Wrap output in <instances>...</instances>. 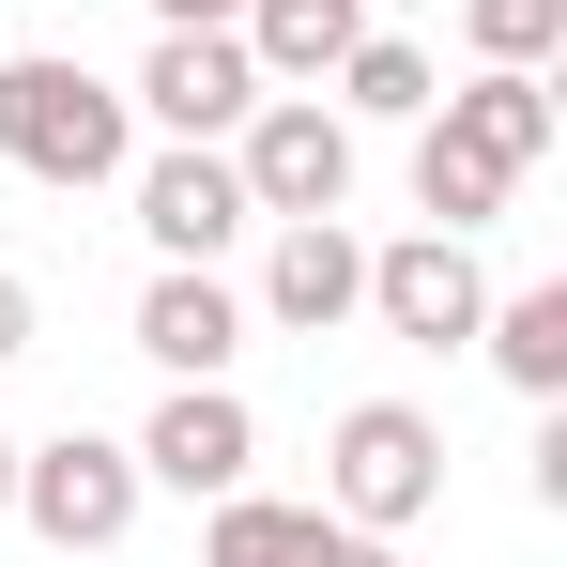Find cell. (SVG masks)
<instances>
[{"label":"cell","instance_id":"5bb4252c","mask_svg":"<svg viewBox=\"0 0 567 567\" xmlns=\"http://www.w3.org/2000/svg\"><path fill=\"white\" fill-rule=\"evenodd\" d=\"M430 47H399V31H353V62H338V123H430Z\"/></svg>","mask_w":567,"mask_h":567},{"label":"cell","instance_id":"7c38bea8","mask_svg":"<svg viewBox=\"0 0 567 567\" xmlns=\"http://www.w3.org/2000/svg\"><path fill=\"white\" fill-rule=\"evenodd\" d=\"M230 31H246V62H261V93H322V78L353 62V31H369V0H246Z\"/></svg>","mask_w":567,"mask_h":567},{"label":"cell","instance_id":"e0dca14e","mask_svg":"<svg viewBox=\"0 0 567 567\" xmlns=\"http://www.w3.org/2000/svg\"><path fill=\"white\" fill-rule=\"evenodd\" d=\"M461 47H475V62H553L567 0H461Z\"/></svg>","mask_w":567,"mask_h":567},{"label":"cell","instance_id":"9c48e42d","mask_svg":"<svg viewBox=\"0 0 567 567\" xmlns=\"http://www.w3.org/2000/svg\"><path fill=\"white\" fill-rule=\"evenodd\" d=\"M369 307V246L338 230V215H277V261H261V322H291V338H338Z\"/></svg>","mask_w":567,"mask_h":567},{"label":"cell","instance_id":"ffe728a7","mask_svg":"<svg viewBox=\"0 0 567 567\" xmlns=\"http://www.w3.org/2000/svg\"><path fill=\"white\" fill-rule=\"evenodd\" d=\"M0 353H31V277H0Z\"/></svg>","mask_w":567,"mask_h":567},{"label":"cell","instance_id":"ac0fdd59","mask_svg":"<svg viewBox=\"0 0 567 567\" xmlns=\"http://www.w3.org/2000/svg\"><path fill=\"white\" fill-rule=\"evenodd\" d=\"M277 567H399V553H383L369 522H338V506H307V522H291V553H277Z\"/></svg>","mask_w":567,"mask_h":567},{"label":"cell","instance_id":"277c9868","mask_svg":"<svg viewBox=\"0 0 567 567\" xmlns=\"http://www.w3.org/2000/svg\"><path fill=\"white\" fill-rule=\"evenodd\" d=\"M230 169H246V215H338L353 199V123L322 93H261L230 123Z\"/></svg>","mask_w":567,"mask_h":567},{"label":"cell","instance_id":"8fae6325","mask_svg":"<svg viewBox=\"0 0 567 567\" xmlns=\"http://www.w3.org/2000/svg\"><path fill=\"white\" fill-rule=\"evenodd\" d=\"M138 353L169 383H230V353H246V307L215 291V261H169V277L138 291Z\"/></svg>","mask_w":567,"mask_h":567},{"label":"cell","instance_id":"d6986e66","mask_svg":"<svg viewBox=\"0 0 567 567\" xmlns=\"http://www.w3.org/2000/svg\"><path fill=\"white\" fill-rule=\"evenodd\" d=\"M246 0H154V31H230Z\"/></svg>","mask_w":567,"mask_h":567},{"label":"cell","instance_id":"ba28073f","mask_svg":"<svg viewBox=\"0 0 567 567\" xmlns=\"http://www.w3.org/2000/svg\"><path fill=\"white\" fill-rule=\"evenodd\" d=\"M138 230H154V261H215V246L246 230V169H230V138H169V154L138 169Z\"/></svg>","mask_w":567,"mask_h":567},{"label":"cell","instance_id":"52a82bcc","mask_svg":"<svg viewBox=\"0 0 567 567\" xmlns=\"http://www.w3.org/2000/svg\"><path fill=\"white\" fill-rule=\"evenodd\" d=\"M246 461H261V414L230 399V383H169L154 399V430H138V475H169V491H246Z\"/></svg>","mask_w":567,"mask_h":567},{"label":"cell","instance_id":"5b68a950","mask_svg":"<svg viewBox=\"0 0 567 567\" xmlns=\"http://www.w3.org/2000/svg\"><path fill=\"white\" fill-rule=\"evenodd\" d=\"M475 307H491V277H475L461 230H399V246H369V322L383 338H414V353H461Z\"/></svg>","mask_w":567,"mask_h":567},{"label":"cell","instance_id":"30bf717a","mask_svg":"<svg viewBox=\"0 0 567 567\" xmlns=\"http://www.w3.org/2000/svg\"><path fill=\"white\" fill-rule=\"evenodd\" d=\"M430 123H445V138H475L506 185H522V169L567 138V107H553V78H537V62H475L461 93H430Z\"/></svg>","mask_w":567,"mask_h":567},{"label":"cell","instance_id":"4fadbf2b","mask_svg":"<svg viewBox=\"0 0 567 567\" xmlns=\"http://www.w3.org/2000/svg\"><path fill=\"white\" fill-rule=\"evenodd\" d=\"M475 338H491V369L522 383V399H567V277L491 291V307H475Z\"/></svg>","mask_w":567,"mask_h":567},{"label":"cell","instance_id":"9a60e30c","mask_svg":"<svg viewBox=\"0 0 567 567\" xmlns=\"http://www.w3.org/2000/svg\"><path fill=\"white\" fill-rule=\"evenodd\" d=\"M414 215H430V230H491V215H506V169H491L475 138H445V123H414Z\"/></svg>","mask_w":567,"mask_h":567},{"label":"cell","instance_id":"6da1fadb","mask_svg":"<svg viewBox=\"0 0 567 567\" xmlns=\"http://www.w3.org/2000/svg\"><path fill=\"white\" fill-rule=\"evenodd\" d=\"M0 169H31V185H123L138 169V107L107 93L93 62H0Z\"/></svg>","mask_w":567,"mask_h":567},{"label":"cell","instance_id":"8992f818","mask_svg":"<svg viewBox=\"0 0 567 567\" xmlns=\"http://www.w3.org/2000/svg\"><path fill=\"white\" fill-rule=\"evenodd\" d=\"M169 138H230L246 107H261V62H246V31H154V62H138V93Z\"/></svg>","mask_w":567,"mask_h":567},{"label":"cell","instance_id":"7a4b0ae2","mask_svg":"<svg viewBox=\"0 0 567 567\" xmlns=\"http://www.w3.org/2000/svg\"><path fill=\"white\" fill-rule=\"evenodd\" d=\"M322 506H338V522H369V537L430 522V506H445V430H430L414 399H353V414H338V445H322Z\"/></svg>","mask_w":567,"mask_h":567},{"label":"cell","instance_id":"3957f363","mask_svg":"<svg viewBox=\"0 0 567 567\" xmlns=\"http://www.w3.org/2000/svg\"><path fill=\"white\" fill-rule=\"evenodd\" d=\"M138 445H107V430H62V445H16V522L47 537V553H123V522H138Z\"/></svg>","mask_w":567,"mask_h":567},{"label":"cell","instance_id":"44dd1931","mask_svg":"<svg viewBox=\"0 0 567 567\" xmlns=\"http://www.w3.org/2000/svg\"><path fill=\"white\" fill-rule=\"evenodd\" d=\"M0 522H16V430H0Z\"/></svg>","mask_w":567,"mask_h":567},{"label":"cell","instance_id":"2e32d148","mask_svg":"<svg viewBox=\"0 0 567 567\" xmlns=\"http://www.w3.org/2000/svg\"><path fill=\"white\" fill-rule=\"evenodd\" d=\"M291 522L307 506H277V491H215V522H199V567H277Z\"/></svg>","mask_w":567,"mask_h":567}]
</instances>
